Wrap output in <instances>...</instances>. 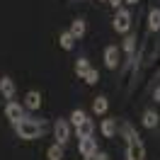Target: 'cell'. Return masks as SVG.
<instances>
[{
    "mask_svg": "<svg viewBox=\"0 0 160 160\" xmlns=\"http://www.w3.org/2000/svg\"><path fill=\"white\" fill-rule=\"evenodd\" d=\"M44 121L39 119H29V117H24V119H20L17 124H15V131H17V136L24 141H34V138H39L41 133H44Z\"/></svg>",
    "mask_w": 160,
    "mask_h": 160,
    "instance_id": "obj_1",
    "label": "cell"
},
{
    "mask_svg": "<svg viewBox=\"0 0 160 160\" xmlns=\"http://www.w3.org/2000/svg\"><path fill=\"white\" fill-rule=\"evenodd\" d=\"M124 133H126V150H129V160H143L146 158V150H143V143H141L138 133L133 131L131 124H124Z\"/></svg>",
    "mask_w": 160,
    "mask_h": 160,
    "instance_id": "obj_2",
    "label": "cell"
},
{
    "mask_svg": "<svg viewBox=\"0 0 160 160\" xmlns=\"http://www.w3.org/2000/svg\"><path fill=\"white\" fill-rule=\"evenodd\" d=\"M114 29L119 32V34H126V32L131 29V15L126 10L117 12V17H114Z\"/></svg>",
    "mask_w": 160,
    "mask_h": 160,
    "instance_id": "obj_3",
    "label": "cell"
},
{
    "mask_svg": "<svg viewBox=\"0 0 160 160\" xmlns=\"http://www.w3.org/2000/svg\"><path fill=\"white\" fill-rule=\"evenodd\" d=\"M53 133H56V141H58L61 146H66L70 138V126H68V121H56V126H53Z\"/></svg>",
    "mask_w": 160,
    "mask_h": 160,
    "instance_id": "obj_4",
    "label": "cell"
},
{
    "mask_svg": "<svg viewBox=\"0 0 160 160\" xmlns=\"http://www.w3.org/2000/svg\"><path fill=\"white\" fill-rule=\"evenodd\" d=\"M104 66L112 68V70L119 66V49H117V46H107V49H104Z\"/></svg>",
    "mask_w": 160,
    "mask_h": 160,
    "instance_id": "obj_5",
    "label": "cell"
},
{
    "mask_svg": "<svg viewBox=\"0 0 160 160\" xmlns=\"http://www.w3.org/2000/svg\"><path fill=\"white\" fill-rule=\"evenodd\" d=\"M5 117H8L12 124H17L20 119H24V114H22V104H17V102H10V104L5 107Z\"/></svg>",
    "mask_w": 160,
    "mask_h": 160,
    "instance_id": "obj_6",
    "label": "cell"
},
{
    "mask_svg": "<svg viewBox=\"0 0 160 160\" xmlns=\"http://www.w3.org/2000/svg\"><path fill=\"white\" fill-rule=\"evenodd\" d=\"M0 92H2L8 100L15 97V82H12V78H8V75H2V78H0Z\"/></svg>",
    "mask_w": 160,
    "mask_h": 160,
    "instance_id": "obj_7",
    "label": "cell"
},
{
    "mask_svg": "<svg viewBox=\"0 0 160 160\" xmlns=\"http://www.w3.org/2000/svg\"><path fill=\"white\" fill-rule=\"evenodd\" d=\"M75 129H78V138H90L92 131H95V124H92L90 119H85V121H80Z\"/></svg>",
    "mask_w": 160,
    "mask_h": 160,
    "instance_id": "obj_8",
    "label": "cell"
},
{
    "mask_svg": "<svg viewBox=\"0 0 160 160\" xmlns=\"http://www.w3.org/2000/svg\"><path fill=\"white\" fill-rule=\"evenodd\" d=\"M95 150H97V143H95V138H80V153H82V155H85V158H88V155H92V153H95Z\"/></svg>",
    "mask_w": 160,
    "mask_h": 160,
    "instance_id": "obj_9",
    "label": "cell"
},
{
    "mask_svg": "<svg viewBox=\"0 0 160 160\" xmlns=\"http://www.w3.org/2000/svg\"><path fill=\"white\" fill-rule=\"evenodd\" d=\"M24 104H27L29 109H39V107H41V95H39L37 90L27 92V97H24Z\"/></svg>",
    "mask_w": 160,
    "mask_h": 160,
    "instance_id": "obj_10",
    "label": "cell"
},
{
    "mask_svg": "<svg viewBox=\"0 0 160 160\" xmlns=\"http://www.w3.org/2000/svg\"><path fill=\"white\" fill-rule=\"evenodd\" d=\"M158 114H155V112L153 109H146L143 112V126H146V129H155V126H158Z\"/></svg>",
    "mask_w": 160,
    "mask_h": 160,
    "instance_id": "obj_11",
    "label": "cell"
},
{
    "mask_svg": "<svg viewBox=\"0 0 160 160\" xmlns=\"http://www.w3.org/2000/svg\"><path fill=\"white\" fill-rule=\"evenodd\" d=\"M148 29L150 32H160V10L158 8H153L148 15Z\"/></svg>",
    "mask_w": 160,
    "mask_h": 160,
    "instance_id": "obj_12",
    "label": "cell"
},
{
    "mask_svg": "<svg viewBox=\"0 0 160 160\" xmlns=\"http://www.w3.org/2000/svg\"><path fill=\"white\" fill-rule=\"evenodd\" d=\"M102 133H104L107 138H112V136L117 133V121L114 119H104L102 121Z\"/></svg>",
    "mask_w": 160,
    "mask_h": 160,
    "instance_id": "obj_13",
    "label": "cell"
},
{
    "mask_svg": "<svg viewBox=\"0 0 160 160\" xmlns=\"http://www.w3.org/2000/svg\"><path fill=\"white\" fill-rule=\"evenodd\" d=\"M46 158L49 160H63V146H61V143L51 146V148L46 150Z\"/></svg>",
    "mask_w": 160,
    "mask_h": 160,
    "instance_id": "obj_14",
    "label": "cell"
},
{
    "mask_svg": "<svg viewBox=\"0 0 160 160\" xmlns=\"http://www.w3.org/2000/svg\"><path fill=\"white\" fill-rule=\"evenodd\" d=\"M70 34H73L75 39H80V37L85 34V20H75V22H73V27H70Z\"/></svg>",
    "mask_w": 160,
    "mask_h": 160,
    "instance_id": "obj_15",
    "label": "cell"
},
{
    "mask_svg": "<svg viewBox=\"0 0 160 160\" xmlns=\"http://www.w3.org/2000/svg\"><path fill=\"white\" fill-rule=\"evenodd\" d=\"M92 112H95V114H104V112H107V97H95Z\"/></svg>",
    "mask_w": 160,
    "mask_h": 160,
    "instance_id": "obj_16",
    "label": "cell"
},
{
    "mask_svg": "<svg viewBox=\"0 0 160 160\" xmlns=\"http://www.w3.org/2000/svg\"><path fill=\"white\" fill-rule=\"evenodd\" d=\"M73 44H75V37H73L70 32H63V34H61V46H63L66 51H70V49H73Z\"/></svg>",
    "mask_w": 160,
    "mask_h": 160,
    "instance_id": "obj_17",
    "label": "cell"
},
{
    "mask_svg": "<svg viewBox=\"0 0 160 160\" xmlns=\"http://www.w3.org/2000/svg\"><path fill=\"white\" fill-rule=\"evenodd\" d=\"M88 70H90V63H88V58H78V61H75V73H78L80 78H82Z\"/></svg>",
    "mask_w": 160,
    "mask_h": 160,
    "instance_id": "obj_18",
    "label": "cell"
},
{
    "mask_svg": "<svg viewBox=\"0 0 160 160\" xmlns=\"http://www.w3.org/2000/svg\"><path fill=\"white\" fill-rule=\"evenodd\" d=\"M97 78H100V73H97V70H88V73H85V75H82V80H85V82H88V85H95V82H97Z\"/></svg>",
    "mask_w": 160,
    "mask_h": 160,
    "instance_id": "obj_19",
    "label": "cell"
},
{
    "mask_svg": "<svg viewBox=\"0 0 160 160\" xmlns=\"http://www.w3.org/2000/svg\"><path fill=\"white\" fill-rule=\"evenodd\" d=\"M85 119H88V117H85V112H82V109H75L73 114H70V121H73L75 126H78L80 121H85Z\"/></svg>",
    "mask_w": 160,
    "mask_h": 160,
    "instance_id": "obj_20",
    "label": "cell"
},
{
    "mask_svg": "<svg viewBox=\"0 0 160 160\" xmlns=\"http://www.w3.org/2000/svg\"><path fill=\"white\" fill-rule=\"evenodd\" d=\"M133 49H136V39H133V37H126V41H124V51H126L129 56H133Z\"/></svg>",
    "mask_w": 160,
    "mask_h": 160,
    "instance_id": "obj_21",
    "label": "cell"
},
{
    "mask_svg": "<svg viewBox=\"0 0 160 160\" xmlns=\"http://www.w3.org/2000/svg\"><path fill=\"white\" fill-rule=\"evenodd\" d=\"M88 160H107V155H104V153H100V150H95L92 155H88Z\"/></svg>",
    "mask_w": 160,
    "mask_h": 160,
    "instance_id": "obj_22",
    "label": "cell"
},
{
    "mask_svg": "<svg viewBox=\"0 0 160 160\" xmlns=\"http://www.w3.org/2000/svg\"><path fill=\"white\" fill-rule=\"evenodd\" d=\"M153 100H155V102H160V85L155 88V92H153Z\"/></svg>",
    "mask_w": 160,
    "mask_h": 160,
    "instance_id": "obj_23",
    "label": "cell"
},
{
    "mask_svg": "<svg viewBox=\"0 0 160 160\" xmlns=\"http://www.w3.org/2000/svg\"><path fill=\"white\" fill-rule=\"evenodd\" d=\"M107 2H109V5H114V8H119V2H121V0H107Z\"/></svg>",
    "mask_w": 160,
    "mask_h": 160,
    "instance_id": "obj_24",
    "label": "cell"
},
{
    "mask_svg": "<svg viewBox=\"0 0 160 160\" xmlns=\"http://www.w3.org/2000/svg\"><path fill=\"white\" fill-rule=\"evenodd\" d=\"M126 2H131V5H136V2H138V0H126Z\"/></svg>",
    "mask_w": 160,
    "mask_h": 160,
    "instance_id": "obj_25",
    "label": "cell"
}]
</instances>
